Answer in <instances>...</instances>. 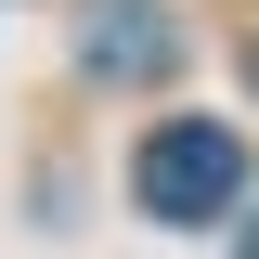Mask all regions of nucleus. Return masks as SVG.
I'll use <instances>...</instances> for the list:
<instances>
[{
    "label": "nucleus",
    "instance_id": "nucleus-2",
    "mask_svg": "<svg viewBox=\"0 0 259 259\" xmlns=\"http://www.w3.org/2000/svg\"><path fill=\"white\" fill-rule=\"evenodd\" d=\"M78 52H91V78H168L182 39H168L156 0H91V39H78Z\"/></svg>",
    "mask_w": 259,
    "mask_h": 259
},
{
    "label": "nucleus",
    "instance_id": "nucleus-1",
    "mask_svg": "<svg viewBox=\"0 0 259 259\" xmlns=\"http://www.w3.org/2000/svg\"><path fill=\"white\" fill-rule=\"evenodd\" d=\"M130 194H143V221H221L233 194H246V143H233L221 117H168L156 143H143V168H130Z\"/></svg>",
    "mask_w": 259,
    "mask_h": 259
},
{
    "label": "nucleus",
    "instance_id": "nucleus-3",
    "mask_svg": "<svg viewBox=\"0 0 259 259\" xmlns=\"http://www.w3.org/2000/svg\"><path fill=\"white\" fill-rule=\"evenodd\" d=\"M233 259H259V221H246V233H233Z\"/></svg>",
    "mask_w": 259,
    "mask_h": 259
}]
</instances>
